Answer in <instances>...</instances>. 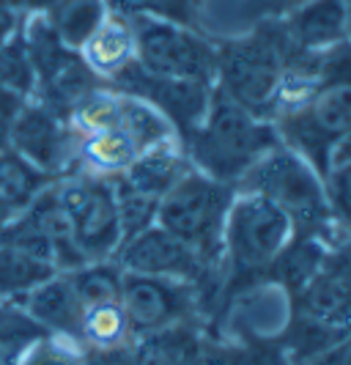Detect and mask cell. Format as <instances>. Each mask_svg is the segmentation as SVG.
I'll list each match as a JSON object with an SVG mask.
<instances>
[{
  "label": "cell",
  "mask_w": 351,
  "mask_h": 365,
  "mask_svg": "<svg viewBox=\"0 0 351 365\" xmlns=\"http://www.w3.org/2000/svg\"><path fill=\"white\" fill-rule=\"evenodd\" d=\"M269 121L280 143L302 154L324 176L351 138V41L299 55Z\"/></svg>",
  "instance_id": "cell-1"
},
{
  "label": "cell",
  "mask_w": 351,
  "mask_h": 365,
  "mask_svg": "<svg viewBox=\"0 0 351 365\" xmlns=\"http://www.w3.org/2000/svg\"><path fill=\"white\" fill-rule=\"evenodd\" d=\"M179 143L195 170L239 187L241 179L280 146V135L269 118L241 108L214 86L201 124Z\"/></svg>",
  "instance_id": "cell-2"
},
{
  "label": "cell",
  "mask_w": 351,
  "mask_h": 365,
  "mask_svg": "<svg viewBox=\"0 0 351 365\" xmlns=\"http://www.w3.org/2000/svg\"><path fill=\"white\" fill-rule=\"evenodd\" d=\"M296 237L291 220L258 192L236 190L222 231V299L258 286L272 261Z\"/></svg>",
  "instance_id": "cell-3"
},
{
  "label": "cell",
  "mask_w": 351,
  "mask_h": 365,
  "mask_svg": "<svg viewBox=\"0 0 351 365\" xmlns=\"http://www.w3.org/2000/svg\"><path fill=\"white\" fill-rule=\"evenodd\" d=\"M283 22L263 25L234 41L217 44V80L214 86L241 108L269 118L278 102L288 69L299 58Z\"/></svg>",
  "instance_id": "cell-4"
},
{
  "label": "cell",
  "mask_w": 351,
  "mask_h": 365,
  "mask_svg": "<svg viewBox=\"0 0 351 365\" xmlns=\"http://www.w3.org/2000/svg\"><path fill=\"white\" fill-rule=\"evenodd\" d=\"M236 190L258 192L266 201L275 203L291 220L296 237H315L335 247L332 234L337 222L327 203L324 176L302 154H296L294 148L283 146V143L272 148L241 179Z\"/></svg>",
  "instance_id": "cell-5"
},
{
  "label": "cell",
  "mask_w": 351,
  "mask_h": 365,
  "mask_svg": "<svg viewBox=\"0 0 351 365\" xmlns=\"http://www.w3.org/2000/svg\"><path fill=\"white\" fill-rule=\"evenodd\" d=\"M234 195H236V187L222 184L189 168L162 195L157 209V225L189 245L209 267L220 269L222 231H225V217L234 203Z\"/></svg>",
  "instance_id": "cell-6"
},
{
  "label": "cell",
  "mask_w": 351,
  "mask_h": 365,
  "mask_svg": "<svg viewBox=\"0 0 351 365\" xmlns=\"http://www.w3.org/2000/svg\"><path fill=\"white\" fill-rule=\"evenodd\" d=\"M130 25L135 34V63L146 74L214 86L217 44L192 25L151 17L130 19Z\"/></svg>",
  "instance_id": "cell-7"
},
{
  "label": "cell",
  "mask_w": 351,
  "mask_h": 365,
  "mask_svg": "<svg viewBox=\"0 0 351 365\" xmlns=\"http://www.w3.org/2000/svg\"><path fill=\"white\" fill-rule=\"evenodd\" d=\"M22 36L28 44V53L36 72V96L47 108H53L61 115H69L72 108L85 99L99 86H105L96 74L88 69L80 50L66 47L41 11L25 14L22 19Z\"/></svg>",
  "instance_id": "cell-8"
},
{
  "label": "cell",
  "mask_w": 351,
  "mask_h": 365,
  "mask_svg": "<svg viewBox=\"0 0 351 365\" xmlns=\"http://www.w3.org/2000/svg\"><path fill=\"white\" fill-rule=\"evenodd\" d=\"M58 198L72 222L77 247L88 261L112 258L121 247V220L112 179L91 173H69L56 182Z\"/></svg>",
  "instance_id": "cell-9"
},
{
  "label": "cell",
  "mask_w": 351,
  "mask_h": 365,
  "mask_svg": "<svg viewBox=\"0 0 351 365\" xmlns=\"http://www.w3.org/2000/svg\"><path fill=\"white\" fill-rule=\"evenodd\" d=\"M115 261L124 272L132 274H151V277H167V280H184L201 286L206 294V302H220L222 289V272L217 267H209L204 258L198 256L189 245L173 234H167L165 228H159L157 222L121 242Z\"/></svg>",
  "instance_id": "cell-10"
},
{
  "label": "cell",
  "mask_w": 351,
  "mask_h": 365,
  "mask_svg": "<svg viewBox=\"0 0 351 365\" xmlns=\"http://www.w3.org/2000/svg\"><path fill=\"white\" fill-rule=\"evenodd\" d=\"M118 305L127 316L135 341L182 322H201L209 308L206 294L195 283L132 272H124Z\"/></svg>",
  "instance_id": "cell-11"
},
{
  "label": "cell",
  "mask_w": 351,
  "mask_h": 365,
  "mask_svg": "<svg viewBox=\"0 0 351 365\" xmlns=\"http://www.w3.org/2000/svg\"><path fill=\"white\" fill-rule=\"evenodd\" d=\"M6 146L14 148L56 182L77 170V135L69 127V118L38 99L22 102L6 135Z\"/></svg>",
  "instance_id": "cell-12"
},
{
  "label": "cell",
  "mask_w": 351,
  "mask_h": 365,
  "mask_svg": "<svg viewBox=\"0 0 351 365\" xmlns=\"http://www.w3.org/2000/svg\"><path fill=\"white\" fill-rule=\"evenodd\" d=\"M108 86L151 105L173 127L179 140L201 124L206 108H209V99H211V91H214V86H206V83L167 80V77L146 74L135 61L124 72L115 74Z\"/></svg>",
  "instance_id": "cell-13"
},
{
  "label": "cell",
  "mask_w": 351,
  "mask_h": 365,
  "mask_svg": "<svg viewBox=\"0 0 351 365\" xmlns=\"http://www.w3.org/2000/svg\"><path fill=\"white\" fill-rule=\"evenodd\" d=\"M283 28L299 53H321L351 41L346 0H302L283 19Z\"/></svg>",
  "instance_id": "cell-14"
},
{
  "label": "cell",
  "mask_w": 351,
  "mask_h": 365,
  "mask_svg": "<svg viewBox=\"0 0 351 365\" xmlns=\"http://www.w3.org/2000/svg\"><path fill=\"white\" fill-rule=\"evenodd\" d=\"M291 313L332 329H351V289L343 272L327 258L324 269L313 274L291 297Z\"/></svg>",
  "instance_id": "cell-15"
},
{
  "label": "cell",
  "mask_w": 351,
  "mask_h": 365,
  "mask_svg": "<svg viewBox=\"0 0 351 365\" xmlns=\"http://www.w3.org/2000/svg\"><path fill=\"white\" fill-rule=\"evenodd\" d=\"M19 302L44 332L80 341V324L85 316V305L80 302L66 272H56L53 277H47Z\"/></svg>",
  "instance_id": "cell-16"
},
{
  "label": "cell",
  "mask_w": 351,
  "mask_h": 365,
  "mask_svg": "<svg viewBox=\"0 0 351 365\" xmlns=\"http://www.w3.org/2000/svg\"><path fill=\"white\" fill-rule=\"evenodd\" d=\"M192 165L187 160L184 148L179 140H167L159 146H151L140 151L124 173L115 176V182L132 192L148 195L154 201H162L167 190L179 182Z\"/></svg>",
  "instance_id": "cell-17"
},
{
  "label": "cell",
  "mask_w": 351,
  "mask_h": 365,
  "mask_svg": "<svg viewBox=\"0 0 351 365\" xmlns=\"http://www.w3.org/2000/svg\"><path fill=\"white\" fill-rule=\"evenodd\" d=\"M206 341L204 327L195 319L143 335L132 346L137 365H206Z\"/></svg>",
  "instance_id": "cell-18"
},
{
  "label": "cell",
  "mask_w": 351,
  "mask_h": 365,
  "mask_svg": "<svg viewBox=\"0 0 351 365\" xmlns=\"http://www.w3.org/2000/svg\"><path fill=\"white\" fill-rule=\"evenodd\" d=\"M80 55L102 83H110L115 74L124 72L135 61V34L130 19L108 14L96 34L80 47Z\"/></svg>",
  "instance_id": "cell-19"
},
{
  "label": "cell",
  "mask_w": 351,
  "mask_h": 365,
  "mask_svg": "<svg viewBox=\"0 0 351 365\" xmlns=\"http://www.w3.org/2000/svg\"><path fill=\"white\" fill-rule=\"evenodd\" d=\"M330 250L332 247L327 242H321V239L294 237L285 245V250L272 261V267L266 269L261 283L278 286L280 292L291 299L313 274H318L324 269V264L330 258Z\"/></svg>",
  "instance_id": "cell-20"
},
{
  "label": "cell",
  "mask_w": 351,
  "mask_h": 365,
  "mask_svg": "<svg viewBox=\"0 0 351 365\" xmlns=\"http://www.w3.org/2000/svg\"><path fill=\"white\" fill-rule=\"evenodd\" d=\"M137 154H140V148L135 146V140L121 127L77 138V170L80 173L115 179L118 173H124L130 168V163Z\"/></svg>",
  "instance_id": "cell-21"
},
{
  "label": "cell",
  "mask_w": 351,
  "mask_h": 365,
  "mask_svg": "<svg viewBox=\"0 0 351 365\" xmlns=\"http://www.w3.org/2000/svg\"><path fill=\"white\" fill-rule=\"evenodd\" d=\"M41 14L66 47L80 50L110 11L105 0H50Z\"/></svg>",
  "instance_id": "cell-22"
},
{
  "label": "cell",
  "mask_w": 351,
  "mask_h": 365,
  "mask_svg": "<svg viewBox=\"0 0 351 365\" xmlns=\"http://www.w3.org/2000/svg\"><path fill=\"white\" fill-rule=\"evenodd\" d=\"M53 182L56 179H50L44 170H38L33 163H28L22 154H17L6 143H0V198L14 212H22Z\"/></svg>",
  "instance_id": "cell-23"
},
{
  "label": "cell",
  "mask_w": 351,
  "mask_h": 365,
  "mask_svg": "<svg viewBox=\"0 0 351 365\" xmlns=\"http://www.w3.org/2000/svg\"><path fill=\"white\" fill-rule=\"evenodd\" d=\"M56 274L50 261L28 256L17 247H9L0 242V299H22L47 277Z\"/></svg>",
  "instance_id": "cell-24"
},
{
  "label": "cell",
  "mask_w": 351,
  "mask_h": 365,
  "mask_svg": "<svg viewBox=\"0 0 351 365\" xmlns=\"http://www.w3.org/2000/svg\"><path fill=\"white\" fill-rule=\"evenodd\" d=\"M66 274H69L74 292H77L80 302L85 308L105 305V302H118L121 283H124V269L118 267L115 258L85 261L83 267H77V269H72V272Z\"/></svg>",
  "instance_id": "cell-25"
},
{
  "label": "cell",
  "mask_w": 351,
  "mask_h": 365,
  "mask_svg": "<svg viewBox=\"0 0 351 365\" xmlns=\"http://www.w3.org/2000/svg\"><path fill=\"white\" fill-rule=\"evenodd\" d=\"M130 324L118 302H105L85 308L83 324H80V344L85 349H110L132 344Z\"/></svg>",
  "instance_id": "cell-26"
},
{
  "label": "cell",
  "mask_w": 351,
  "mask_h": 365,
  "mask_svg": "<svg viewBox=\"0 0 351 365\" xmlns=\"http://www.w3.org/2000/svg\"><path fill=\"white\" fill-rule=\"evenodd\" d=\"M0 86L17 93L19 99L36 96V72H33V61H31L28 44L22 36V22L17 31L0 44Z\"/></svg>",
  "instance_id": "cell-27"
},
{
  "label": "cell",
  "mask_w": 351,
  "mask_h": 365,
  "mask_svg": "<svg viewBox=\"0 0 351 365\" xmlns=\"http://www.w3.org/2000/svg\"><path fill=\"white\" fill-rule=\"evenodd\" d=\"M47 335L17 299H0V365H11L22 349Z\"/></svg>",
  "instance_id": "cell-28"
},
{
  "label": "cell",
  "mask_w": 351,
  "mask_h": 365,
  "mask_svg": "<svg viewBox=\"0 0 351 365\" xmlns=\"http://www.w3.org/2000/svg\"><path fill=\"white\" fill-rule=\"evenodd\" d=\"M105 3L110 14H118L124 19L151 17L179 22V25H192L195 9H198V0H105Z\"/></svg>",
  "instance_id": "cell-29"
},
{
  "label": "cell",
  "mask_w": 351,
  "mask_h": 365,
  "mask_svg": "<svg viewBox=\"0 0 351 365\" xmlns=\"http://www.w3.org/2000/svg\"><path fill=\"white\" fill-rule=\"evenodd\" d=\"M85 346L63 335H41L28 349H22L11 365H83Z\"/></svg>",
  "instance_id": "cell-30"
},
{
  "label": "cell",
  "mask_w": 351,
  "mask_h": 365,
  "mask_svg": "<svg viewBox=\"0 0 351 365\" xmlns=\"http://www.w3.org/2000/svg\"><path fill=\"white\" fill-rule=\"evenodd\" d=\"M327 203L332 212L337 228H343L351 237V157L332 160L324 173Z\"/></svg>",
  "instance_id": "cell-31"
},
{
  "label": "cell",
  "mask_w": 351,
  "mask_h": 365,
  "mask_svg": "<svg viewBox=\"0 0 351 365\" xmlns=\"http://www.w3.org/2000/svg\"><path fill=\"white\" fill-rule=\"evenodd\" d=\"M291 365H351V332L332 341L321 351H315L310 357H302V360H296Z\"/></svg>",
  "instance_id": "cell-32"
},
{
  "label": "cell",
  "mask_w": 351,
  "mask_h": 365,
  "mask_svg": "<svg viewBox=\"0 0 351 365\" xmlns=\"http://www.w3.org/2000/svg\"><path fill=\"white\" fill-rule=\"evenodd\" d=\"M135 344V341H132ZM124 344V346L110 349H85L83 365H137L135 360V346Z\"/></svg>",
  "instance_id": "cell-33"
},
{
  "label": "cell",
  "mask_w": 351,
  "mask_h": 365,
  "mask_svg": "<svg viewBox=\"0 0 351 365\" xmlns=\"http://www.w3.org/2000/svg\"><path fill=\"white\" fill-rule=\"evenodd\" d=\"M22 102H28V99H19L17 93H11L9 88L0 86V143H6V135L11 129V121L17 118Z\"/></svg>",
  "instance_id": "cell-34"
},
{
  "label": "cell",
  "mask_w": 351,
  "mask_h": 365,
  "mask_svg": "<svg viewBox=\"0 0 351 365\" xmlns=\"http://www.w3.org/2000/svg\"><path fill=\"white\" fill-rule=\"evenodd\" d=\"M330 261L343 272V277H346V283H349L351 289V237L343 245H335L332 250H330Z\"/></svg>",
  "instance_id": "cell-35"
},
{
  "label": "cell",
  "mask_w": 351,
  "mask_h": 365,
  "mask_svg": "<svg viewBox=\"0 0 351 365\" xmlns=\"http://www.w3.org/2000/svg\"><path fill=\"white\" fill-rule=\"evenodd\" d=\"M19 22H22V14L11 11L9 6H3V3H0V44L17 31Z\"/></svg>",
  "instance_id": "cell-36"
},
{
  "label": "cell",
  "mask_w": 351,
  "mask_h": 365,
  "mask_svg": "<svg viewBox=\"0 0 351 365\" xmlns=\"http://www.w3.org/2000/svg\"><path fill=\"white\" fill-rule=\"evenodd\" d=\"M3 6H9L11 11H17V14H36V11H44L47 9V3L50 0H0Z\"/></svg>",
  "instance_id": "cell-37"
},
{
  "label": "cell",
  "mask_w": 351,
  "mask_h": 365,
  "mask_svg": "<svg viewBox=\"0 0 351 365\" xmlns=\"http://www.w3.org/2000/svg\"><path fill=\"white\" fill-rule=\"evenodd\" d=\"M17 215H19V212H14V209H11L9 203L0 198V231H3V228H6V225H9L11 220L17 217Z\"/></svg>",
  "instance_id": "cell-38"
},
{
  "label": "cell",
  "mask_w": 351,
  "mask_h": 365,
  "mask_svg": "<svg viewBox=\"0 0 351 365\" xmlns=\"http://www.w3.org/2000/svg\"><path fill=\"white\" fill-rule=\"evenodd\" d=\"M340 157H351V138H349V143H346V146L340 148V151H337V154H335L332 160H340Z\"/></svg>",
  "instance_id": "cell-39"
},
{
  "label": "cell",
  "mask_w": 351,
  "mask_h": 365,
  "mask_svg": "<svg viewBox=\"0 0 351 365\" xmlns=\"http://www.w3.org/2000/svg\"><path fill=\"white\" fill-rule=\"evenodd\" d=\"M346 9H349V28H351V0H346Z\"/></svg>",
  "instance_id": "cell-40"
}]
</instances>
